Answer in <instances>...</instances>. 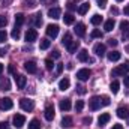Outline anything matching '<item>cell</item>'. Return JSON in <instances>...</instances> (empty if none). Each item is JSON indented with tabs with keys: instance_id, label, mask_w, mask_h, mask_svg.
<instances>
[{
	"instance_id": "obj_1",
	"label": "cell",
	"mask_w": 129,
	"mask_h": 129,
	"mask_svg": "<svg viewBox=\"0 0 129 129\" xmlns=\"http://www.w3.org/2000/svg\"><path fill=\"white\" fill-rule=\"evenodd\" d=\"M126 72H129V62H126L125 64H120L117 68H114L111 71V75L113 77H120V75H125Z\"/></svg>"
},
{
	"instance_id": "obj_2",
	"label": "cell",
	"mask_w": 129,
	"mask_h": 129,
	"mask_svg": "<svg viewBox=\"0 0 129 129\" xmlns=\"http://www.w3.org/2000/svg\"><path fill=\"white\" fill-rule=\"evenodd\" d=\"M20 107L24 111H32L35 108V102L32 99H29V98H23V99H20Z\"/></svg>"
},
{
	"instance_id": "obj_3",
	"label": "cell",
	"mask_w": 129,
	"mask_h": 129,
	"mask_svg": "<svg viewBox=\"0 0 129 129\" xmlns=\"http://www.w3.org/2000/svg\"><path fill=\"white\" fill-rule=\"evenodd\" d=\"M12 123H14V126H15L17 129L23 128L24 123H26V117H24L23 114H15L14 119H12Z\"/></svg>"
},
{
	"instance_id": "obj_4",
	"label": "cell",
	"mask_w": 129,
	"mask_h": 129,
	"mask_svg": "<svg viewBox=\"0 0 129 129\" xmlns=\"http://www.w3.org/2000/svg\"><path fill=\"white\" fill-rule=\"evenodd\" d=\"M57 35H59V26L57 24H48L47 26V36L48 38H57Z\"/></svg>"
},
{
	"instance_id": "obj_5",
	"label": "cell",
	"mask_w": 129,
	"mask_h": 129,
	"mask_svg": "<svg viewBox=\"0 0 129 129\" xmlns=\"http://www.w3.org/2000/svg\"><path fill=\"white\" fill-rule=\"evenodd\" d=\"M90 74H92L90 69H86V68H84V69H80V71L77 72V78H78L80 81H87L89 77H90Z\"/></svg>"
},
{
	"instance_id": "obj_6",
	"label": "cell",
	"mask_w": 129,
	"mask_h": 129,
	"mask_svg": "<svg viewBox=\"0 0 129 129\" xmlns=\"http://www.w3.org/2000/svg\"><path fill=\"white\" fill-rule=\"evenodd\" d=\"M12 107H14V102H12L11 98H2V99H0V108H2V110L6 111V110H11Z\"/></svg>"
},
{
	"instance_id": "obj_7",
	"label": "cell",
	"mask_w": 129,
	"mask_h": 129,
	"mask_svg": "<svg viewBox=\"0 0 129 129\" xmlns=\"http://www.w3.org/2000/svg\"><path fill=\"white\" fill-rule=\"evenodd\" d=\"M89 107H90V110L92 111H96V110H99L102 105H101V98L99 96H93L90 101H89Z\"/></svg>"
},
{
	"instance_id": "obj_8",
	"label": "cell",
	"mask_w": 129,
	"mask_h": 129,
	"mask_svg": "<svg viewBox=\"0 0 129 129\" xmlns=\"http://www.w3.org/2000/svg\"><path fill=\"white\" fill-rule=\"evenodd\" d=\"M14 77H15L17 87H18V89H24V86H26V83H27V78H26L24 75H21V74H15Z\"/></svg>"
},
{
	"instance_id": "obj_9",
	"label": "cell",
	"mask_w": 129,
	"mask_h": 129,
	"mask_svg": "<svg viewBox=\"0 0 129 129\" xmlns=\"http://www.w3.org/2000/svg\"><path fill=\"white\" fill-rule=\"evenodd\" d=\"M54 116H56V113H54V107H53L51 104H48V105L45 107V119H47L48 122H51V120L54 119Z\"/></svg>"
},
{
	"instance_id": "obj_10",
	"label": "cell",
	"mask_w": 129,
	"mask_h": 129,
	"mask_svg": "<svg viewBox=\"0 0 129 129\" xmlns=\"http://www.w3.org/2000/svg\"><path fill=\"white\" fill-rule=\"evenodd\" d=\"M60 15H62V9L60 8H50L48 9V17L50 18L57 20V18H60Z\"/></svg>"
},
{
	"instance_id": "obj_11",
	"label": "cell",
	"mask_w": 129,
	"mask_h": 129,
	"mask_svg": "<svg viewBox=\"0 0 129 129\" xmlns=\"http://www.w3.org/2000/svg\"><path fill=\"white\" fill-rule=\"evenodd\" d=\"M74 32H75L77 36L83 38V36L86 35V26H84L83 23H77V24H75V27H74Z\"/></svg>"
},
{
	"instance_id": "obj_12",
	"label": "cell",
	"mask_w": 129,
	"mask_h": 129,
	"mask_svg": "<svg viewBox=\"0 0 129 129\" xmlns=\"http://www.w3.org/2000/svg\"><path fill=\"white\" fill-rule=\"evenodd\" d=\"M93 51H95V54L99 56V57H102V56H105V53H107V48H105V45L104 44H96L95 47H93Z\"/></svg>"
},
{
	"instance_id": "obj_13",
	"label": "cell",
	"mask_w": 129,
	"mask_h": 129,
	"mask_svg": "<svg viewBox=\"0 0 129 129\" xmlns=\"http://www.w3.org/2000/svg\"><path fill=\"white\" fill-rule=\"evenodd\" d=\"M36 39H38V32L35 29H29L26 32V41L27 42H35Z\"/></svg>"
},
{
	"instance_id": "obj_14",
	"label": "cell",
	"mask_w": 129,
	"mask_h": 129,
	"mask_svg": "<svg viewBox=\"0 0 129 129\" xmlns=\"http://www.w3.org/2000/svg\"><path fill=\"white\" fill-rule=\"evenodd\" d=\"M120 29H122L123 39H129V21H122L120 23Z\"/></svg>"
},
{
	"instance_id": "obj_15",
	"label": "cell",
	"mask_w": 129,
	"mask_h": 129,
	"mask_svg": "<svg viewBox=\"0 0 129 129\" xmlns=\"http://www.w3.org/2000/svg\"><path fill=\"white\" fill-rule=\"evenodd\" d=\"M0 90H3V92L11 90V81L6 77H0Z\"/></svg>"
},
{
	"instance_id": "obj_16",
	"label": "cell",
	"mask_w": 129,
	"mask_h": 129,
	"mask_svg": "<svg viewBox=\"0 0 129 129\" xmlns=\"http://www.w3.org/2000/svg\"><path fill=\"white\" fill-rule=\"evenodd\" d=\"M110 119H111V116L108 114V113H104V114H101L99 116V119H98V123H99V126L102 128V126H105L108 122H110Z\"/></svg>"
},
{
	"instance_id": "obj_17",
	"label": "cell",
	"mask_w": 129,
	"mask_h": 129,
	"mask_svg": "<svg viewBox=\"0 0 129 129\" xmlns=\"http://www.w3.org/2000/svg\"><path fill=\"white\" fill-rule=\"evenodd\" d=\"M24 69L29 72V74H36L38 72V66L35 62H26L24 63Z\"/></svg>"
},
{
	"instance_id": "obj_18",
	"label": "cell",
	"mask_w": 129,
	"mask_h": 129,
	"mask_svg": "<svg viewBox=\"0 0 129 129\" xmlns=\"http://www.w3.org/2000/svg\"><path fill=\"white\" fill-rule=\"evenodd\" d=\"M117 117H120V119H129V108H126V107L117 108Z\"/></svg>"
},
{
	"instance_id": "obj_19",
	"label": "cell",
	"mask_w": 129,
	"mask_h": 129,
	"mask_svg": "<svg viewBox=\"0 0 129 129\" xmlns=\"http://www.w3.org/2000/svg\"><path fill=\"white\" fill-rule=\"evenodd\" d=\"M69 86H71V80H69L68 77H64V78H62V80L59 81V89L63 90V92L69 89Z\"/></svg>"
},
{
	"instance_id": "obj_20",
	"label": "cell",
	"mask_w": 129,
	"mask_h": 129,
	"mask_svg": "<svg viewBox=\"0 0 129 129\" xmlns=\"http://www.w3.org/2000/svg\"><path fill=\"white\" fill-rule=\"evenodd\" d=\"M107 57H108L110 62H117V60H120L122 54L119 51H111V53H107Z\"/></svg>"
},
{
	"instance_id": "obj_21",
	"label": "cell",
	"mask_w": 129,
	"mask_h": 129,
	"mask_svg": "<svg viewBox=\"0 0 129 129\" xmlns=\"http://www.w3.org/2000/svg\"><path fill=\"white\" fill-rule=\"evenodd\" d=\"M59 107H60L62 111H69L72 105H71V101H69V99H62L60 104H59Z\"/></svg>"
},
{
	"instance_id": "obj_22",
	"label": "cell",
	"mask_w": 129,
	"mask_h": 129,
	"mask_svg": "<svg viewBox=\"0 0 129 129\" xmlns=\"http://www.w3.org/2000/svg\"><path fill=\"white\" fill-rule=\"evenodd\" d=\"M66 48H68V51H69L71 54H74V53H75V51L80 48V42H78V41H72V42H71V44H69Z\"/></svg>"
},
{
	"instance_id": "obj_23",
	"label": "cell",
	"mask_w": 129,
	"mask_h": 129,
	"mask_svg": "<svg viewBox=\"0 0 129 129\" xmlns=\"http://www.w3.org/2000/svg\"><path fill=\"white\" fill-rule=\"evenodd\" d=\"M78 60L80 62H87L89 60V51L87 50H81L78 53Z\"/></svg>"
},
{
	"instance_id": "obj_24",
	"label": "cell",
	"mask_w": 129,
	"mask_h": 129,
	"mask_svg": "<svg viewBox=\"0 0 129 129\" xmlns=\"http://www.w3.org/2000/svg\"><path fill=\"white\" fill-rule=\"evenodd\" d=\"M74 125V120H72V117H69V116H66L62 119V126L63 128H71Z\"/></svg>"
},
{
	"instance_id": "obj_25",
	"label": "cell",
	"mask_w": 129,
	"mask_h": 129,
	"mask_svg": "<svg viewBox=\"0 0 129 129\" xmlns=\"http://www.w3.org/2000/svg\"><path fill=\"white\" fill-rule=\"evenodd\" d=\"M89 9H90V5H89V3H83V5H80V8H78V14H80V15H86Z\"/></svg>"
},
{
	"instance_id": "obj_26",
	"label": "cell",
	"mask_w": 129,
	"mask_h": 129,
	"mask_svg": "<svg viewBox=\"0 0 129 129\" xmlns=\"http://www.w3.org/2000/svg\"><path fill=\"white\" fill-rule=\"evenodd\" d=\"M24 24V15L23 14H17L15 15V27H21Z\"/></svg>"
},
{
	"instance_id": "obj_27",
	"label": "cell",
	"mask_w": 129,
	"mask_h": 129,
	"mask_svg": "<svg viewBox=\"0 0 129 129\" xmlns=\"http://www.w3.org/2000/svg\"><path fill=\"white\" fill-rule=\"evenodd\" d=\"M114 24H116V23H114V20H113V18H111V20H107V21H105V24H104L105 32H111V30L114 29Z\"/></svg>"
},
{
	"instance_id": "obj_28",
	"label": "cell",
	"mask_w": 129,
	"mask_h": 129,
	"mask_svg": "<svg viewBox=\"0 0 129 129\" xmlns=\"http://www.w3.org/2000/svg\"><path fill=\"white\" fill-rule=\"evenodd\" d=\"M63 21H64V24H68V26H71V24H74V21H75V18H74V15H72V14H64V17H63Z\"/></svg>"
},
{
	"instance_id": "obj_29",
	"label": "cell",
	"mask_w": 129,
	"mask_h": 129,
	"mask_svg": "<svg viewBox=\"0 0 129 129\" xmlns=\"http://www.w3.org/2000/svg\"><path fill=\"white\" fill-rule=\"evenodd\" d=\"M50 45H51V41H50V39H41L39 48H41V50H48Z\"/></svg>"
},
{
	"instance_id": "obj_30",
	"label": "cell",
	"mask_w": 129,
	"mask_h": 129,
	"mask_svg": "<svg viewBox=\"0 0 129 129\" xmlns=\"http://www.w3.org/2000/svg\"><path fill=\"white\" fill-rule=\"evenodd\" d=\"M110 89H111V92L116 95V93H119V89H120V83L117 81V80H114L113 83H111V86H110Z\"/></svg>"
},
{
	"instance_id": "obj_31",
	"label": "cell",
	"mask_w": 129,
	"mask_h": 129,
	"mask_svg": "<svg viewBox=\"0 0 129 129\" xmlns=\"http://www.w3.org/2000/svg\"><path fill=\"white\" fill-rule=\"evenodd\" d=\"M41 126L42 125H41V122L38 119H33L32 122L29 123V129H41Z\"/></svg>"
},
{
	"instance_id": "obj_32",
	"label": "cell",
	"mask_w": 129,
	"mask_h": 129,
	"mask_svg": "<svg viewBox=\"0 0 129 129\" xmlns=\"http://www.w3.org/2000/svg\"><path fill=\"white\" fill-rule=\"evenodd\" d=\"M72 42V35L71 33H64V36H63V41H62V44H63L64 47H68L69 44Z\"/></svg>"
},
{
	"instance_id": "obj_33",
	"label": "cell",
	"mask_w": 129,
	"mask_h": 129,
	"mask_svg": "<svg viewBox=\"0 0 129 129\" xmlns=\"http://www.w3.org/2000/svg\"><path fill=\"white\" fill-rule=\"evenodd\" d=\"M33 17H35V26H36V27H41V26H42V18H41V17H42V14H41V12H38V14H36V15H33Z\"/></svg>"
},
{
	"instance_id": "obj_34",
	"label": "cell",
	"mask_w": 129,
	"mask_h": 129,
	"mask_svg": "<svg viewBox=\"0 0 129 129\" xmlns=\"http://www.w3.org/2000/svg\"><path fill=\"white\" fill-rule=\"evenodd\" d=\"M90 21H92V24H93V26H99V24L102 23V17L96 14V15H93V17H92V20H90Z\"/></svg>"
},
{
	"instance_id": "obj_35",
	"label": "cell",
	"mask_w": 129,
	"mask_h": 129,
	"mask_svg": "<svg viewBox=\"0 0 129 129\" xmlns=\"http://www.w3.org/2000/svg\"><path fill=\"white\" fill-rule=\"evenodd\" d=\"M83 108H84V102L83 101H77L75 102V111L80 113V111H83Z\"/></svg>"
},
{
	"instance_id": "obj_36",
	"label": "cell",
	"mask_w": 129,
	"mask_h": 129,
	"mask_svg": "<svg viewBox=\"0 0 129 129\" xmlns=\"http://www.w3.org/2000/svg\"><path fill=\"white\" fill-rule=\"evenodd\" d=\"M11 36L14 38V39H20V36H21V32H20V27H15L12 33H11Z\"/></svg>"
},
{
	"instance_id": "obj_37",
	"label": "cell",
	"mask_w": 129,
	"mask_h": 129,
	"mask_svg": "<svg viewBox=\"0 0 129 129\" xmlns=\"http://www.w3.org/2000/svg\"><path fill=\"white\" fill-rule=\"evenodd\" d=\"M101 105H102V107H108V105H110V98L102 96L101 98Z\"/></svg>"
},
{
	"instance_id": "obj_38",
	"label": "cell",
	"mask_w": 129,
	"mask_h": 129,
	"mask_svg": "<svg viewBox=\"0 0 129 129\" xmlns=\"http://www.w3.org/2000/svg\"><path fill=\"white\" fill-rule=\"evenodd\" d=\"M102 36H104V33L101 32V30H98V29H95V30L92 32V38H99V39H101Z\"/></svg>"
},
{
	"instance_id": "obj_39",
	"label": "cell",
	"mask_w": 129,
	"mask_h": 129,
	"mask_svg": "<svg viewBox=\"0 0 129 129\" xmlns=\"http://www.w3.org/2000/svg\"><path fill=\"white\" fill-rule=\"evenodd\" d=\"M6 39H8V33L5 30H0V44H3Z\"/></svg>"
},
{
	"instance_id": "obj_40",
	"label": "cell",
	"mask_w": 129,
	"mask_h": 129,
	"mask_svg": "<svg viewBox=\"0 0 129 129\" xmlns=\"http://www.w3.org/2000/svg\"><path fill=\"white\" fill-rule=\"evenodd\" d=\"M77 93L78 95H86V87L84 86H77Z\"/></svg>"
},
{
	"instance_id": "obj_41",
	"label": "cell",
	"mask_w": 129,
	"mask_h": 129,
	"mask_svg": "<svg viewBox=\"0 0 129 129\" xmlns=\"http://www.w3.org/2000/svg\"><path fill=\"white\" fill-rule=\"evenodd\" d=\"M45 66H47V69H48V71H51V69H53V66H54L53 60H51V59H47V60H45Z\"/></svg>"
},
{
	"instance_id": "obj_42",
	"label": "cell",
	"mask_w": 129,
	"mask_h": 129,
	"mask_svg": "<svg viewBox=\"0 0 129 129\" xmlns=\"http://www.w3.org/2000/svg\"><path fill=\"white\" fill-rule=\"evenodd\" d=\"M66 8H68L69 11H75V9H77V6H75L74 2H68V3H66Z\"/></svg>"
},
{
	"instance_id": "obj_43",
	"label": "cell",
	"mask_w": 129,
	"mask_h": 129,
	"mask_svg": "<svg viewBox=\"0 0 129 129\" xmlns=\"http://www.w3.org/2000/svg\"><path fill=\"white\" fill-rule=\"evenodd\" d=\"M6 24H8V18L3 17V15H0V27H5Z\"/></svg>"
},
{
	"instance_id": "obj_44",
	"label": "cell",
	"mask_w": 129,
	"mask_h": 129,
	"mask_svg": "<svg viewBox=\"0 0 129 129\" xmlns=\"http://www.w3.org/2000/svg\"><path fill=\"white\" fill-rule=\"evenodd\" d=\"M98 6H99L101 9H104V8L107 6V0H98Z\"/></svg>"
},
{
	"instance_id": "obj_45",
	"label": "cell",
	"mask_w": 129,
	"mask_h": 129,
	"mask_svg": "<svg viewBox=\"0 0 129 129\" xmlns=\"http://www.w3.org/2000/svg\"><path fill=\"white\" fill-rule=\"evenodd\" d=\"M56 72H57L59 75H60V74L63 72V64H62V63H59L57 66H56Z\"/></svg>"
},
{
	"instance_id": "obj_46",
	"label": "cell",
	"mask_w": 129,
	"mask_h": 129,
	"mask_svg": "<svg viewBox=\"0 0 129 129\" xmlns=\"http://www.w3.org/2000/svg\"><path fill=\"white\" fill-rule=\"evenodd\" d=\"M108 44H110L111 47H117V44H119V42H117L116 39H113V38H111V39H108Z\"/></svg>"
},
{
	"instance_id": "obj_47",
	"label": "cell",
	"mask_w": 129,
	"mask_h": 129,
	"mask_svg": "<svg viewBox=\"0 0 129 129\" xmlns=\"http://www.w3.org/2000/svg\"><path fill=\"white\" fill-rule=\"evenodd\" d=\"M83 123H84V125H90V123H92V117H84V119H83Z\"/></svg>"
},
{
	"instance_id": "obj_48",
	"label": "cell",
	"mask_w": 129,
	"mask_h": 129,
	"mask_svg": "<svg viewBox=\"0 0 129 129\" xmlns=\"http://www.w3.org/2000/svg\"><path fill=\"white\" fill-rule=\"evenodd\" d=\"M53 57H54V59H59V57H60V51H59V50H54V51H53Z\"/></svg>"
},
{
	"instance_id": "obj_49",
	"label": "cell",
	"mask_w": 129,
	"mask_h": 129,
	"mask_svg": "<svg viewBox=\"0 0 129 129\" xmlns=\"http://www.w3.org/2000/svg\"><path fill=\"white\" fill-rule=\"evenodd\" d=\"M42 3H45V5H53V3H56L57 0H41Z\"/></svg>"
},
{
	"instance_id": "obj_50",
	"label": "cell",
	"mask_w": 129,
	"mask_h": 129,
	"mask_svg": "<svg viewBox=\"0 0 129 129\" xmlns=\"http://www.w3.org/2000/svg\"><path fill=\"white\" fill-rule=\"evenodd\" d=\"M0 129H8V122H0Z\"/></svg>"
},
{
	"instance_id": "obj_51",
	"label": "cell",
	"mask_w": 129,
	"mask_h": 129,
	"mask_svg": "<svg viewBox=\"0 0 129 129\" xmlns=\"http://www.w3.org/2000/svg\"><path fill=\"white\" fill-rule=\"evenodd\" d=\"M8 71H9V74H14V75H15V69H14V66H12V64H9V66H8Z\"/></svg>"
},
{
	"instance_id": "obj_52",
	"label": "cell",
	"mask_w": 129,
	"mask_h": 129,
	"mask_svg": "<svg viewBox=\"0 0 129 129\" xmlns=\"http://www.w3.org/2000/svg\"><path fill=\"white\" fill-rule=\"evenodd\" d=\"M6 53H8V50H6V48H2V50H0V57H5Z\"/></svg>"
},
{
	"instance_id": "obj_53",
	"label": "cell",
	"mask_w": 129,
	"mask_h": 129,
	"mask_svg": "<svg viewBox=\"0 0 129 129\" xmlns=\"http://www.w3.org/2000/svg\"><path fill=\"white\" fill-rule=\"evenodd\" d=\"M111 129H123V125H120V123H116V125H114Z\"/></svg>"
},
{
	"instance_id": "obj_54",
	"label": "cell",
	"mask_w": 129,
	"mask_h": 129,
	"mask_svg": "<svg viewBox=\"0 0 129 129\" xmlns=\"http://www.w3.org/2000/svg\"><path fill=\"white\" fill-rule=\"evenodd\" d=\"M123 83H125V86H126V87H129V75H128V77H125Z\"/></svg>"
},
{
	"instance_id": "obj_55",
	"label": "cell",
	"mask_w": 129,
	"mask_h": 129,
	"mask_svg": "<svg viewBox=\"0 0 129 129\" xmlns=\"http://www.w3.org/2000/svg\"><path fill=\"white\" fill-rule=\"evenodd\" d=\"M123 12H125V14H126V15L129 17V5H128V6H125V9H123Z\"/></svg>"
},
{
	"instance_id": "obj_56",
	"label": "cell",
	"mask_w": 129,
	"mask_h": 129,
	"mask_svg": "<svg viewBox=\"0 0 129 129\" xmlns=\"http://www.w3.org/2000/svg\"><path fill=\"white\" fill-rule=\"evenodd\" d=\"M27 6H30V8H33V6H35V2H33V0H30V2H27Z\"/></svg>"
},
{
	"instance_id": "obj_57",
	"label": "cell",
	"mask_w": 129,
	"mask_h": 129,
	"mask_svg": "<svg viewBox=\"0 0 129 129\" xmlns=\"http://www.w3.org/2000/svg\"><path fill=\"white\" fill-rule=\"evenodd\" d=\"M3 71H5V66L0 63V75H2V72H3Z\"/></svg>"
},
{
	"instance_id": "obj_58",
	"label": "cell",
	"mask_w": 129,
	"mask_h": 129,
	"mask_svg": "<svg viewBox=\"0 0 129 129\" xmlns=\"http://www.w3.org/2000/svg\"><path fill=\"white\" fill-rule=\"evenodd\" d=\"M116 2H123V0H116Z\"/></svg>"
},
{
	"instance_id": "obj_59",
	"label": "cell",
	"mask_w": 129,
	"mask_h": 129,
	"mask_svg": "<svg viewBox=\"0 0 129 129\" xmlns=\"http://www.w3.org/2000/svg\"><path fill=\"white\" fill-rule=\"evenodd\" d=\"M75 2H81V0H75Z\"/></svg>"
}]
</instances>
